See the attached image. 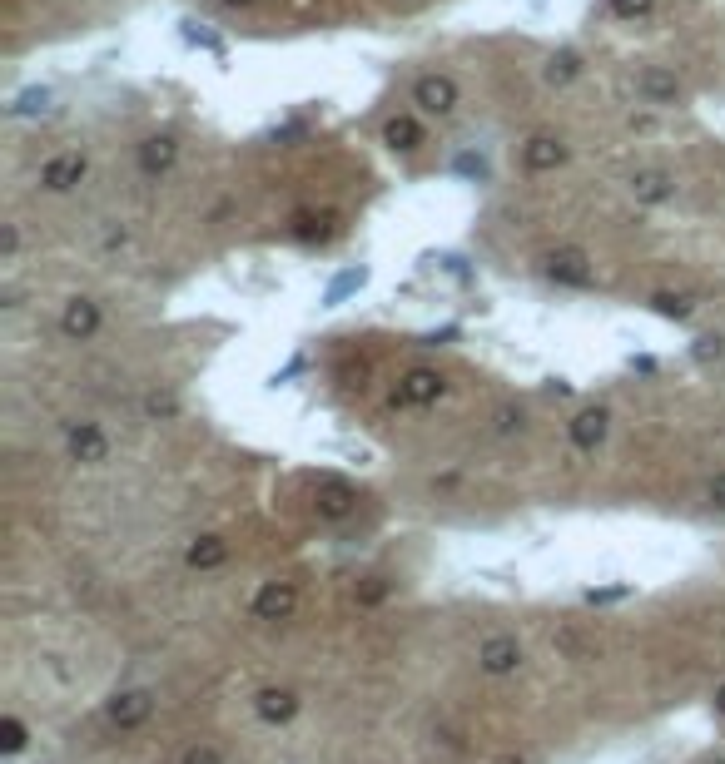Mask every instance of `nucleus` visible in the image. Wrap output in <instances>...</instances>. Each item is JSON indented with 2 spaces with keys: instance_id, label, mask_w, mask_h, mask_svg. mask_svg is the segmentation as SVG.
<instances>
[{
  "instance_id": "nucleus-1",
  "label": "nucleus",
  "mask_w": 725,
  "mask_h": 764,
  "mask_svg": "<svg viewBox=\"0 0 725 764\" xmlns=\"http://www.w3.org/2000/svg\"><path fill=\"white\" fill-rule=\"evenodd\" d=\"M298 611V586L293 581H264L249 601V616L264 621V626H279V621H293Z\"/></svg>"
},
{
  "instance_id": "nucleus-2",
  "label": "nucleus",
  "mask_w": 725,
  "mask_h": 764,
  "mask_svg": "<svg viewBox=\"0 0 725 764\" xmlns=\"http://www.w3.org/2000/svg\"><path fill=\"white\" fill-rule=\"evenodd\" d=\"M85 174H90V159L80 149H65V154H50L40 164V189L45 194H70V189L85 184Z\"/></svg>"
},
{
  "instance_id": "nucleus-3",
  "label": "nucleus",
  "mask_w": 725,
  "mask_h": 764,
  "mask_svg": "<svg viewBox=\"0 0 725 764\" xmlns=\"http://www.w3.org/2000/svg\"><path fill=\"white\" fill-rule=\"evenodd\" d=\"M477 670L502 680V675H517L522 670V640L507 636V631H492V636L477 645Z\"/></svg>"
},
{
  "instance_id": "nucleus-4",
  "label": "nucleus",
  "mask_w": 725,
  "mask_h": 764,
  "mask_svg": "<svg viewBox=\"0 0 725 764\" xmlns=\"http://www.w3.org/2000/svg\"><path fill=\"white\" fill-rule=\"evenodd\" d=\"M65 452L80 467H100V462H110V437H105L100 422H70L65 427Z\"/></svg>"
},
{
  "instance_id": "nucleus-5",
  "label": "nucleus",
  "mask_w": 725,
  "mask_h": 764,
  "mask_svg": "<svg viewBox=\"0 0 725 764\" xmlns=\"http://www.w3.org/2000/svg\"><path fill=\"white\" fill-rule=\"evenodd\" d=\"M149 715H154V690H120V695L105 705V725L120 730V735L149 725Z\"/></svg>"
},
{
  "instance_id": "nucleus-6",
  "label": "nucleus",
  "mask_w": 725,
  "mask_h": 764,
  "mask_svg": "<svg viewBox=\"0 0 725 764\" xmlns=\"http://www.w3.org/2000/svg\"><path fill=\"white\" fill-rule=\"evenodd\" d=\"M353 507H358V487H353L348 477L323 472V477L313 482V511H318L323 521H343Z\"/></svg>"
},
{
  "instance_id": "nucleus-7",
  "label": "nucleus",
  "mask_w": 725,
  "mask_h": 764,
  "mask_svg": "<svg viewBox=\"0 0 725 764\" xmlns=\"http://www.w3.org/2000/svg\"><path fill=\"white\" fill-rule=\"evenodd\" d=\"M100 323H105V313H100V303L85 298V293H75V298L60 308V333H65L70 343H90V338L100 333Z\"/></svg>"
},
{
  "instance_id": "nucleus-8",
  "label": "nucleus",
  "mask_w": 725,
  "mask_h": 764,
  "mask_svg": "<svg viewBox=\"0 0 725 764\" xmlns=\"http://www.w3.org/2000/svg\"><path fill=\"white\" fill-rule=\"evenodd\" d=\"M442 392H447V378L437 368H413V373H403V382H398L393 407H433Z\"/></svg>"
},
{
  "instance_id": "nucleus-9",
  "label": "nucleus",
  "mask_w": 725,
  "mask_h": 764,
  "mask_svg": "<svg viewBox=\"0 0 725 764\" xmlns=\"http://www.w3.org/2000/svg\"><path fill=\"white\" fill-rule=\"evenodd\" d=\"M542 273L562 288H591V258L581 249H557V254L542 258Z\"/></svg>"
},
{
  "instance_id": "nucleus-10",
  "label": "nucleus",
  "mask_w": 725,
  "mask_h": 764,
  "mask_svg": "<svg viewBox=\"0 0 725 764\" xmlns=\"http://www.w3.org/2000/svg\"><path fill=\"white\" fill-rule=\"evenodd\" d=\"M413 105L423 115H452L457 110V80L452 75H423L413 85Z\"/></svg>"
},
{
  "instance_id": "nucleus-11",
  "label": "nucleus",
  "mask_w": 725,
  "mask_h": 764,
  "mask_svg": "<svg viewBox=\"0 0 725 764\" xmlns=\"http://www.w3.org/2000/svg\"><path fill=\"white\" fill-rule=\"evenodd\" d=\"M298 710H303V700H298V690H289V685H264L254 695V715L264 725H289Z\"/></svg>"
},
{
  "instance_id": "nucleus-12",
  "label": "nucleus",
  "mask_w": 725,
  "mask_h": 764,
  "mask_svg": "<svg viewBox=\"0 0 725 764\" xmlns=\"http://www.w3.org/2000/svg\"><path fill=\"white\" fill-rule=\"evenodd\" d=\"M567 164V144L557 139V134H532L527 144H522V169L527 174H552V169H562Z\"/></svg>"
},
{
  "instance_id": "nucleus-13",
  "label": "nucleus",
  "mask_w": 725,
  "mask_h": 764,
  "mask_svg": "<svg viewBox=\"0 0 725 764\" xmlns=\"http://www.w3.org/2000/svg\"><path fill=\"white\" fill-rule=\"evenodd\" d=\"M636 95H641L646 105H676V100H681V80H676L666 65H646V70L636 75Z\"/></svg>"
},
{
  "instance_id": "nucleus-14",
  "label": "nucleus",
  "mask_w": 725,
  "mask_h": 764,
  "mask_svg": "<svg viewBox=\"0 0 725 764\" xmlns=\"http://www.w3.org/2000/svg\"><path fill=\"white\" fill-rule=\"evenodd\" d=\"M567 432H572V447L577 452H596L606 442V432H611V417H606V407H581Z\"/></svg>"
},
{
  "instance_id": "nucleus-15",
  "label": "nucleus",
  "mask_w": 725,
  "mask_h": 764,
  "mask_svg": "<svg viewBox=\"0 0 725 764\" xmlns=\"http://www.w3.org/2000/svg\"><path fill=\"white\" fill-rule=\"evenodd\" d=\"M174 159H179V139H174V134H149L145 144H140V169H145L149 179L169 174Z\"/></svg>"
},
{
  "instance_id": "nucleus-16",
  "label": "nucleus",
  "mask_w": 725,
  "mask_h": 764,
  "mask_svg": "<svg viewBox=\"0 0 725 764\" xmlns=\"http://www.w3.org/2000/svg\"><path fill=\"white\" fill-rule=\"evenodd\" d=\"M224 561H229V541L214 536V531H209V536H194L189 551H184V566H189V571H219Z\"/></svg>"
},
{
  "instance_id": "nucleus-17",
  "label": "nucleus",
  "mask_w": 725,
  "mask_h": 764,
  "mask_svg": "<svg viewBox=\"0 0 725 764\" xmlns=\"http://www.w3.org/2000/svg\"><path fill=\"white\" fill-rule=\"evenodd\" d=\"M631 194H636L641 204H666V199L676 194V184H671L666 169H641V174L631 179Z\"/></svg>"
},
{
  "instance_id": "nucleus-18",
  "label": "nucleus",
  "mask_w": 725,
  "mask_h": 764,
  "mask_svg": "<svg viewBox=\"0 0 725 764\" xmlns=\"http://www.w3.org/2000/svg\"><path fill=\"white\" fill-rule=\"evenodd\" d=\"M363 283H368V268H363V263H353V268H343V273H338V278H333V283L323 288V308H338V303H343L348 293H358Z\"/></svg>"
},
{
  "instance_id": "nucleus-19",
  "label": "nucleus",
  "mask_w": 725,
  "mask_h": 764,
  "mask_svg": "<svg viewBox=\"0 0 725 764\" xmlns=\"http://www.w3.org/2000/svg\"><path fill=\"white\" fill-rule=\"evenodd\" d=\"M383 139H388V149H403V154H413V149L423 144V125H418L413 115H398V120H388Z\"/></svg>"
},
{
  "instance_id": "nucleus-20",
  "label": "nucleus",
  "mask_w": 725,
  "mask_h": 764,
  "mask_svg": "<svg viewBox=\"0 0 725 764\" xmlns=\"http://www.w3.org/2000/svg\"><path fill=\"white\" fill-rule=\"evenodd\" d=\"M45 110H50V90H45V85L20 90V95L5 105V115H10V120H30V115H45Z\"/></svg>"
},
{
  "instance_id": "nucleus-21",
  "label": "nucleus",
  "mask_w": 725,
  "mask_h": 764,
  "mask_svg": "<svg viewBox=\"0 0 725 764\" xmlns=\"http://www.w3.org/2000/svg\"><path fill=\"white\" fill-rule=\"evenodd\" d=\"M651 308L661 318H671V323H686L696 313V298H686V293H651Z\"/></svg>"
},
{
  "instance_id": "nucleus-22",
  "label": "nucleus",
  "mask_w": 725,
  "mask_h": 764,
  "mask_svg": "<svg viewBox=\"0 0 725 764\" xmlns=\"http://www.w3.org/2000/svg\"><path fill=\"white\" fill-rule=\"evenodd\" d=\"M577 75H581L577 50H557V55L547 60V80H552V85H567V80H577Z\"/></svg>"
},
{
  "instance_id": "nucleus-23",
  "label": "nucleus",
  "mask_w": 725,
  "mask_h": 764,
  "mask_svg": "<svg viewBox=\"0 0 725 764\" xmlns=\"http://www.w3.org/2000/svg\"><path fill=\"white\" fill-rule=\"evenodd\" d=\"M25 745H30L25 720H20V715H5V720H0V750H5V755H20Z\"/></svg>"
},
{
  "instance_id": "nucleus-24",
  "label": "nucleus",
  "mask_w": 725,
  "mask_h": 764,
  "mask_svg": "<svg viewBox=\"0 0 725 764\" xmlns=\"http://www.w3.org/2000/svg\"><path fill=\"white\" fill-rule=\"evenodd\" d=\"M145 417H154V422H169V417H179V397L174 392H145Z\"/></svg>"
},
{
  "instance_id": "nucleus-25",
  "label": "nucleus",
  "mask_w": 725,
  "mask_h": 764,
  "mask_svg": "<svg viewBox=\"0 0 725 764\" xmlns=\"http://www.w3.org/2000/svg\"><path fill=\"white\" fill-rule=\"evenodd\" d=\"M691 358H696L701 368H711V363H721V358H725V338H721V333H706V338H696V348H691Z\"/></svg>"
},
{
  "instance_id": "nucleus-26",
  "label": "nucleus",
  "mask_w": 725,
  "mask_h": 764,
  "mask_svg": "<svg viewBox=\"0 0 725 764\" xmlns=\"http://www.w3.org/2000/svg\"><path fill=\"white\" fill-rule=\"evenodd\" d=\"M328 219H318V214H293V239L298 244H313V239H328V229H323Z\"/></svg>"
},
{
  "instance_id": "nucleus-27",
  "label": "nucleus",
  "mask_w": 725,
  "mask_h": 764,
  "mask_svg": "<svg viewBox=\"0 0 725 764\" xmlns=\"http://www.w3.org/2000/svg\"><path fill=\"white\" fill-rule=\"evenodd\" d=\"M179 764H229V755H224L219 745H189V750L179 755Z\"/></svg>"
},
{
  "instance_id": "nucleus-28",
  "label": "nucleus",
  "mask_w": 725,
  "mask_h": 764,
  "mask_svg": "<svg viewBox=\"0 0 725 764\" xmlns=\"http://www.w3.org/2000/svg\"><path fill=\"white\" fill-rule=\"evenodd\" d=\"M184 40H189V45H204V50H214V55H224V40L209 35V30H199V20H184Z\"/></svg>"
},
{
  "instance_id": "nucleus-29",
  "label": "nucleus",
  "mask_w": 725,
  "mask_h": 764,
  "mask_svg": "<svg viewBox=\"0 0 725 764\" xmlns=\"http://www.w3.org/2000/svg\"><path fill=\"white\" fill-rule=\"evenodd\" d=\"M527 427V412L522 407H497V432L502 437H512V432H522Z\"/></svg>"
},
{
  "instance_id": "nucleus-30",
  "label": "nucleus",
  "mask_w": 725,
  "mask_h": 764,
  "mask_svg": "<svg viewBox=\"0 0 725 764\" xmlns=\"http://www.w3.org/2000/svg\"><path fill=\"white\" fill-rule=\"evenodd\" d=\"M383 596H388V581H383V576H368V581L358 586V601H363V606H378Z\"/></svg>"
},
{
  "instance_id": "nucleus-31",
  "label": "nucleus",
  "mask_w": 725,
  "mask_h": 764,
  "mask_svg": "<svg viewBox=\"0 0 725 764\" xmlns=\"http://www.w3.org/2000/svg\"><path fill=\"white\" fill-rule=\"evenodd\" d=\"M651 5H656V0H611V10H616L621 20H641V15H651Z\"/></svg>"
},
{
  "instance_id": "nucleus-32",
  "label": "nucleus",
  "mask_w": 725,
  "mask_h": 764,
  "mask_svg": "<svg viewBox=\"0 0 725 764\" xmlns=\"http://www.w3.org/2000/svg\"><path fill=\"white\" fill-rule=\"evenodd\" d=\"M557 645H562V650H567L572 660H591V645H586V640H581L577 631H562V636H557Z\"/></svg>"
},
{
  "instance_id": "nucleus-33",
  "label": "nucleus",
  "mask_w": 725,
  "mask_h": 764,
  "mask_svg": "<svg viewBox=\"0 0 725 764\" xmlns=\"http://www.w3.org/2000/svg\"><path fill=\"white\" fill-rule=\"evenodd\" d=\"M631 596V586H606V591H586V601L591 606H611V601H626Z\"/></svg>"
},
{
  "instance_id": "nucleus-34",
  "label": "nucleus",
  "mask_w": 725,
  "mask_h": 764,
  "mask_svg": "<svg viewBox=\"0 0 725 764\" xmlns=\"http://www.w3.org/2000/svg\"><path fill=\"white\" fill-rule=\"evenodd\" d=\"M15 254H20V229H15V224H5V234H0V258H5V263H15Z\"/></svg>"
},
{
  "instance_id": "nucleus-35",
  "label": "nucleus",
  "mask_w": 725,
  "mask_h": 764,
  "mask_svg": "<svg viewBox=\"0 0 725 764\" xmlns=\"http://www.w3.org/2000/svg\"><path fill=\"white\" fill-rule=\"evenodd\" d=\"M711 507L725 511V472H716V482H711Z\"/></svg>"
},
{
  "instance_id": "nucleus-36",
  "label": "nucleus",
  "mask_w": 725,
  "mask_h": 764,
  "mask_svg": "<svg viewBox=\"0 0 725 764\" xmlns=\"http://www.w3.org/2000/svg\"><path fill=\"white\" fill-rule=\"evenodd\" d=\"M457 169H462V174H477V179L487 174V164H482V159H472V154H462V159H457Z\"/></svg>"
},
{
  "instance_id": "nucleus-37",
  "label": "nucleus",
  "mask_w": 725,
  "mask_h": 764,
  "mask_svg": "<svg viewBox=\"0 0 725 764\" xmlns=\"http://www.w3.org/2000/svg\"><path fill=\"white\" fill-rule=\"evenodd\" d=\"M711 705H716V715H721V720H725V680H721V685H716V695H711Z\"/></svg>"
},
{
  "instance_id": "nucleus-38",
  "label": "nucleus",
  "mask_w": 725,
  "mask_h": 764,
  "mask_svg": "<svg viewBox=\"0 0 725 764\" xmlns=\"http://www.w3.org/2000/svg\"><path fill=\"white\" fill-rule=\"evenodd\" d=\"M224 10H244V5H254V0H219Z\"/></svg>"
},
{
  "instance_id": "nucleus-39",
  "label": "nucleus",
  "mask_w": 725,
  "mask_h": 764,
  "mask_svg": "<svg viewBox=\"0 0 725 764\" xmlns=\"http://www.w3.org/2000/svg\"><path fill=\"white\" fill-rule=\"evenodd\" d=\"M701 764H725V755H711V760H701Z\"/></svg>"
}]
</instances>
